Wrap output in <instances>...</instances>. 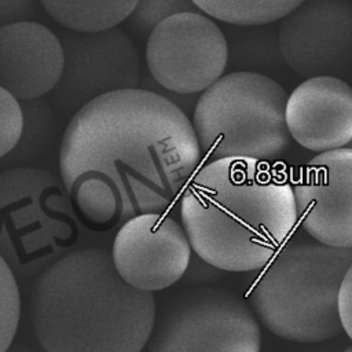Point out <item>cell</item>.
I'll use <instances>...</instances> for the list:
<instances>
[{"label": "cell", "instance_id": "6da1fadb", "mask_svg": "<svg viewBox=\"0 0 352 352\" xmlns=\"http://www.w3.org/2000/svg\"><path fill=\"white\" fill-rule=\"evenodd\" d=\"M201 161L187 116L164 96L120 89L74 113L59 148L60 180L81 224L107 231L164 213Z\"/></svg>", "mask_w": 352, "mask_h": 352}, {"label": "cell", "instance_id": "7a4b0ae2", "mask_svg": "<svg viewBox=\"0 0 352 352\" xmlns=\"http://www.w3.org/2000/svg\"><path fill=\"white\" fill-rule=\"evenodd\" d=\"M192 250L232 272L263 268L297 223L292 183L268 162L221 158L204 165L182 195Z\"/></svg>", "mask_w": 352, "mask_h": 352}, {"label": "cell", "instance_id": "3957f363", "mask_svg": "<svg viewBox=\"0 0 352 352\" xmlns=\"http://www.w3.org/2000/svg\"><path fill=\"white\" fill-rule=\"evenodd\" d=\"M155 314L153 293L126 283L104 248L52 261L30 293L32 326L45 352H140Z\"/></svg>", "mask_w": 352, "mask_h": 352}, {"label": "cell", "instance_id": "277c9868", "mask_svg": "<svg viewBox=\"0 0 352 352\" xmlns=\"http://www.w3.org/2000/svg\"><path fill=\"white\" fill-rule=\"evenodd\" d=\"M352 265V248L297 238L276 253L250 292V304L274 334L296 342L340 336L338 293Z\"/></svg>", "mask_w": 352, "mask_h": 352}, {"label": "cell", "instance_id": "5b68a950", "mask_svg": "<svg viewBox=\"0 0 352 352\" xmlns=\"http://www.w3.org/2000/svg\"><path fill=\"white\" fill-rule=\"evenodd\" d=\"M286 102L285 89L264 74L236 72L220 77L195 106L192 128L201 154L212 161L279 158L290 144Z\"/></svg>", "mask_w": 352, "mask_h": 352}, {"label": "cell", "instance_id": "8992f818", "mask_svg": "<svg viewBox=\"0 0 352 352\" xmlns=\"http://www.w3.org/2000/svg\"><path fill=\"white\" fill-rule=\"evenodd\" d=\"M78 223L60 177L32 166L0 173V257L14 274L37 272L73 246Z\"/></svg>", "mask_w": 352, "mask_h": 352}, {"label": "cell", "instance_id": "52a82bcc", "mask_svg": "<svg viewBox=\"0 0 352 352\" xmlns=\"http://www.w3.org/2000/svg\"><path fill=\"white\" fill-rule=\"evenodd\" d=\"M148 352H260L261 331L252 308L217 286L182 290L155 314Z\"/></svg>", "mask_w": 352, "mask_h": 352}, {"label": "cell", "instance_id": "ba28073f", "mask_svg": "<svg viewBox=\"0 0 352 352\" xmlns=\"http://www.w3.org/2000/svg\"><path fill=\"white\" fill-rule=\"evenodd\" d=\"M63 69L51 99L63 114H74L104 94L136 88L140 62L132 40L118 28L66 30L59 37Z\"/></svg>", "mask_w": 352, "mask_h": 352}, {"label": "cell", "instance_id": "9c48e42d", "mask_svg": "<svg viewBox=\"0 0 352 352\" xmlns=\"http://www.w3.org/2000/svg\"><path fill=\"white\" fill-rule=\"evenodd\" d=\"M228 47L206 15L187 11L162 21L148 36L146 62L154 80L175 94L209 88L226 70Z\"/></svg>", "mask_w": 352, "mask_h": 352}, {"label": "cell", "instance_id": "30bf717a", "mask_svg": "<svg viewBox=\"0 0 352 352\" xmlns=\"http://www.w3.org/2000/svg\"><path fill=\"white\" fill-rule=\"evenodd\" d=\"M279 51L297 76L342 77L352 70V4L305 0L279 29Z\"/></svg>", "mask_w": 352, "mask_h": 352}, {"label": "cell", "instance_id": "8fae6325", "mask_svg": "<svg viewBox=\"0 0 352 352\" xmlns=\"http://www.w3.org/2000/svg\"><path fill=\"white\" fill-rule=\"evenodd\" d=\"M191 246L184 228L164 213H146L125 221L116 234L111 258L131 286L162 290L186 272Z\"/></svg>", "mask_w": 352, "mask_h": 352}, {"label": "cell", "instance_id": "7c38bea8", "mask_svg": "<svg viewBox=\"0 0 352 352\" xmlns=\"http://www.w3.org/2000/svg\"><path fill=\"white\" fill-rule=\"evenodd\" d=\"M292 187L304 231L324 245L352 248V148L318 154Z\"/></svg>", "mask_w": 352, "mask_h": 352}, {"label": "cell", "instance_id": "4fadbf2b", "mask_svg": "<svg viewBox=\"0 0 352 352\" xmlns=\"http://www.w3.org/2000/svg\"><path fill=\"white\" fill-rule=\"evenodd\" d=\"M285 118L290 138L318 153L352 140V88L341 78H307L287 96Z\"/></svg>", "mask_w": 352, "mask_h": 352}, {"label": "cell", "instance_id": "5bb4252c", "mask_svg": "<svg viewBox=\"0 0 352 352\" xmlns=\"http://www.w3.org/2000/svg\"><path fill=\"white\" fill-rule=\"evenodd\" d=\"M63 69L59 37L32 21L0 26V87L18 100L37 99L54 89Z\"/></svg>", "mask_w": 352, "mask_h": 352}, {"label": "cell", "instance_id": "9a60e30c", "mask_svg": "<svg viewBox=\"0 0 352 352\" xmlns=\"http://www.w3.org/2000/svg\"><path fill=\"white\" fill-rule=\"evenodd\" d=\"M59 25L76 32L116 28L133 11L138 0H38Z\"/></svg>", "mask_w": 352, "mask_h": 352}, {"label": "cell", "instance_id": "2e32d148", "mask_svg": "<svg viewBox=\"0 0 352 352\" xmlns=\"http://www.w3.org/2000/svg\"><path fill=\"white\" fill-rule=\"evenodd\" d=\"M205 14L232 25L253 26L285 18L305 0H191Z\"/></svg>", "mask_w": 352, "mask_h": 352}, {"label": "cell", "instance_id": "e0dca14e", "mask_svg": "<svg viewBox=\"0 0 352 352\" xmlns=\"http://www.w3.org/2000/svg\"><path fill=\"white\" fill-rule=\"evenodd\" d=\"M21 315V297L15 275L0 257V352L12 344Z\"/></svg>", "mask_w": 352, "mask_h": 352}, {"label": "cell", "instance_id": "ac0fdd59", "mask_svg": "<svg viewBox=\"0 0 352 352\" xmlns=\"http://www.w3.org/2000/svg\"><path fill=\"white\" fill-rule=\"evenodd\" d=\"M187 11H197L191 0H138L128 18H131V26L136 33L150 36L162 21Z\"/></svg>", "mask_w": 352, "mask_h": 352}, {"label": "cell", "instance_id": "d6986e66", "mask_svg": "<svg viewBox=\"0 0 352 352\" xmlns=\"http://www.w3.org/2000/svg\"><path fill=\"white\" fill-rule=\"evenodd\" d=\"M23 125V111L19 100L0 87V158L16 146Z\"/></svg>", "mask_w": 352, "mask_h": 352}, {"label": "cell", "instance_id": "ffe728a7", "mask_svg": "<svg viewBox=\"0 0 352 352\" xmlns=\"http://www.w3.org/2000/svg\"><path fill=\"white\" fill-rule=\"evenodd\" d=\"M36 6L37 0H0V26L29 21Z\"/></svg>", "mask_w": 352, "mask_h": 352}, {"label": "cell", "instance_id": "44dd1931", "mask_svg": "<svg viewBox=\"0 0 352 352\" xmlns=\"http://www.w3.org/2000/svg\"><path fill=\"white\" fill-rule=\"evenodd\" d=\"M338 314L344 331L352 340V265L348 268L340 287Z\"/></svg>", "mask_w": 352, "mask_h": 352}, {"label": "cell", "instance_id": "7402d4cb", "mask_svg": "<svg viewBox=\"0 0 352 352\" xmlns=\"http://www.w3.org/2000/svg\"><path fill=\"white\" fill-rule=\"evenodd\" d=\"M6 352H37V351L22 344H11Z\"/></svg>", "mask_w": 352, "mask_h": 352}, {"label": "cell", "instance_id": "603a6c76", "mask_svg": "<svg viewBox=\"0 0 352 352\" xmlns=\"http://www.w3.org/2000/svg\"><path fill=\"white\" fill-rule=\"evenodd\" d=\"M344 352H352V346H349V348H346Z\"/></svg>", "mask_w": 352, "mask_h": 352}, {"label": "cell", "instance_id": "cb8c5ba5", "mask_svg": "<svg viewBox=\"0 0 352 352\" xmlns=\"http://www.w3.org/2000/svg\"><path fill=\"white\" fill-rule=\"evenodd\" d=\"M346 147H349V148H352V140H351V142H349V144H348V146H346Z\"/></svg>", "mask_w": 352, "mask_h": 352}]
</instances>
